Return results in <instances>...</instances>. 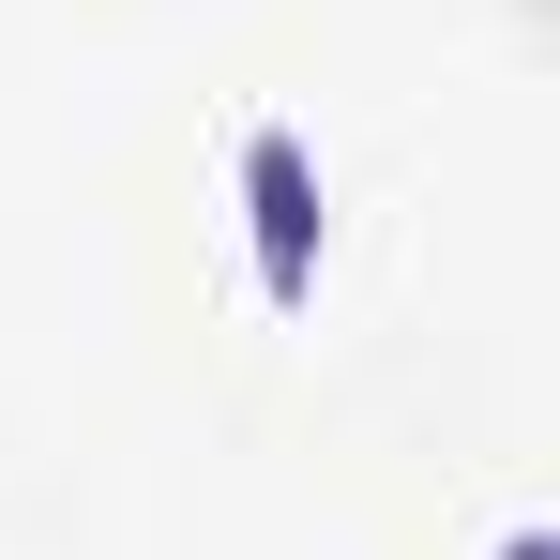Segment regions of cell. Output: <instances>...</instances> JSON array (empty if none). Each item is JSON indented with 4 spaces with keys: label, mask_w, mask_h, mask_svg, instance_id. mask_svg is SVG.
Wrapping results in <instances>:
<instances>
[{
    "label": "cell",
    "mask_w": 560,
    "mask_h": 560,
    "mask_svg": "<svg viewBox=\"0 0 560 560\" xmlns=\"http://www.w3.org/2000/svg\"><path fill=\"white\" fill-rule=\"evenodd\" d=\"M258 243H273V288H303V152L258 137Z\"/></svg>",
    "instance_id": "1"
}]
</instances>
